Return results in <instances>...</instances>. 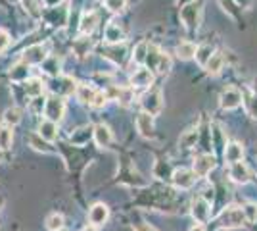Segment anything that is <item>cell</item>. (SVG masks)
<instances>
[{
	"mask_svg": "<svg viewBox=\"0 0 257 231\" xmlns=\"http://www.w3.org/2000/svg\"><path fill=\"white\" fill-rule=\"evenodd\" d=\"M228 176H230V179H232L234 183H247V181H249V168H247L244 162L230 164Z\"/></svg>",
	"mask_w": 257,
	"mask_h": 231,
	"instance_id": "cell-15",
	"label": "cell"
},
{
	"mask_svg": "<svg viewBox=\"0 0 257 231\" xmlns=\"http://www.w3.org/2000/svg\"><path fill=\"white\" fill-rule=\"evenodd\" d=\"M242 210H244L246 221H257V204H253V202H247Z\"/></svg>",
	"mask_w": 257,
	"mask_h": 231,
	"instance_id": "cell-36",
	"label": "cell"
},
{
	"mask_svg": "<svg viewBox=\"0 0 257 231\" xmlns=\"http://www.w3.org/2000/svg\"><path fill=\"white\" fill-rule=\"evenodd\" d=\"M60 231H64V229H60Z\"/></svg>",
	"mask_w": 257,
	"mask_h": 231,
	"instance_id": "cell-46",
	"label": "cell"
},
{
	"mask_svg": "<svg viewBox=\"0 0 257 231\" xmlns=\"http://www.w3.org/2000/svg\"><path fill=\"white\" fill-rule=\"evenodd\" d=\"M46 58H48L46 46H43V44H33V46H29V48L23 52V62H25L27 66H29V64H43Z\"/></svg>",
	"mask_w": 257,
	"mask_h": 231,
	"instance_id": "cell-10",
	"label": "cell"
},
{
	"mask_svg": "<svg viewBox=\"0 0 257 231\" xmlns=\"http://www.w3.org/2000/svg\"><path fill=\"white\" fill-rule=\"evenodd\" d=\"M142 108L146 114H150V116H158L163 108V100H161V93L158 89H154V91H148L144 97H142Z\"/></svg>",
	"mask_w": 257,
	"mask_h": 231,
	"instance_id": "cell-5",
	"label": "cell"
},
{
	"mask_svg": "<svg viewBox=\"0 0 257 231\" xmlns=\"http://www.w3.org/2000/svg\"><path fill=\"white\" fill-rule=\"evenodd\" d=\"M223 64H225V58L221 54H213L209 58V62L205 64V69H207V73H211V75H217L221 69H223Z\"/></svg>",
	"mask_w": 257,
	"mask_h": 231,
	"instance_id": "cell-25",
	"label": "cell"
},
{
	"mask_svg": "<svg viewBox=\"0 0 257 231\" xmlns=\"http://www.w3.org/2000/svg\"><path fill=\"white\" fill-rule=\"evenodd\" d=\"M64 112H65V102L62 97H50L48 100H44V116H46V120L58 123V121L64 118Z\"/></svg>",
	"mask_w": 257,
	"mask_h": 231,
	"instance_id": "cell-4",
	"label": "cell"
},
{
	"mask_svg": "<svg viewBox=\"0 0 257 231\" xmlns=\"http://www.w3.org/2000/svg\"><path fill=\"white\" fill-rule=\"evenodd\" d=\"M43 89H44V85H43V81L41 79H27L25 81V93L29 95V97H41L43 95Z\"/></svg>",
	"mask_w": 257,
	"mask_h": 231,
	"instance_id": "cell-23",
	"label": "cell"
},
{
	"mask_svg": "<svg viewBox=\"0 0 257 231\" xmlns=\"http://www.w3.org/2000/svg\"><path fill=\"white\" fill-rule=\"evenodd\" d=\"M137 129L142 137H154V116L140 112L137 116Z\"/></svg>",
	"mask_w": 257,
	"mask_h": 231,
	"instance_id": "cell-14",
	"label": "cell"
},
{
	"mask_svg": "<svg viewBox=\"0 0 257 231\" xmlns=\"http://www.w3.org/2000/svg\"><path fill=\"white\" fill-rule=\"evenodd\" d=\"M215 168V158L211 154H200L194 162V174L198 177H205Z\"/></svg>",
	"mask_w": 257,
	"mask_h": 231,
	"instance_id": "cell-11",
	"label": "cell"
},
{
	"mask_svg": "<svg viewBox=\"0 0 257 231\" xmlns=\"http://www.w3.org/2000/svg\"><path fill=\"white\" fill-rule=\"evenodd\" d=\"M181 20L188 29H198V25H200V8L194 2H190L188 6H184L181 10Z\"/></svg>",
	"mask_w": 257,
	"mask_h": 231,
	"instance_id": "cell-8",
	"label": "cell"
},
{
	"mask_svg": "<svg viewBox=\"0 0 257 231\" xmlns=\"http://www.w3.org/2000/svg\"><path fill=\"white\" fill-rule=\"evenodd\" d=\"M27 75H29V66L22 62V64H18V66L12 67L10 71V77L14 81H27Z\"/></svg>",
	"mask_w": 257,
	"mask_h": 231,
	"instance_id": "cell-27",
	"label": "cell"
},
{
	"mask_svg": "<svg viewBox=\"0 0 257 231\" xmlns=\"http://www.w3.org/2000/svg\"><path fill=\"white\" fill-rule=\"evenodd\" d=\"M8 46H10V35H8V31L0 29V52H4Z\"/></svg>",
	"mask_w": 257,
	"mask_h": 231,
	"instance_id": "cell-40",
	"label": "cell"
},
{
	"mask_svg": "<svg viewBox=\"0 0 257 231\" xmlns=\"http://www.w3.org/2000/svg\"><path fill=\"white\" fill-rule=\"evenodd\" d=\"M39 135L43 137L44 141H54L56 137H58V123H54L50 120H43L41 121V125H39Z\"/></svg>",
	"mask_w": 257,
	"mask_h": 231,
	"instance_id": "cell-18",
	"label": "cell"
},
{
	"mask_svg": "<svg viewBox=\"0 0 257 231\" xmlns=\"http://www.w3.org/2000/svg\"><path fill=\"white\" fill-rule=\"evenodd\" d=\"M171 179L175 183V187L190 189L194 185V181H196V174H194V170H188V168H177L173 172Z\"/></svg>",
	"mask_w": 257,
	"mask_h": 231,
	"instance_id": "cell-7",
	"label": "cell"
},
{
	"mask_svg": "<svg viewBox=\"0 0 257 231\" xmlns=\"http://www.w3.org/2000/svg\"><path fill=\"white\" fill-rule=\"evenodd\" d=\"M190 212H192V218L198 223H205L211 216V206H209V200L204 197H196L192 200V206H190Z\"/></svg>",
	"mask_w": 257,
	"mask_h": 231,
	"instance_id": "cell-6",
	"label": "cell"
},
{
	"mask_svg": "<svg viewBox=\"0 0 257 231\" xmlns=\"http://www.w3.org/2000/svg\"><path fill=\"white\" fill-rule=\"evenodd\" d=\"M14 143V131L12 127H0V150H8Z\"/></svg>",
	"mask_w": 257,
	"mask_h": 231,
	"instance_id": "cell-28",
	"label": "cell"
},
{
	"mask_svg": "<svg viewBox=\"0 0 257 231\" xmlns=\"http://www.w3.org/2000/svg\"><path fill=\"white\" fill-rule=\"evenodd\" d=\"M22 121V110L20 108H8V110L4 112V123H6V127H14V125H18Z\"/></svg>",
	"mask_w": 257,
	"mask_h": 231,
	"instance_id": "cell-26",
	"label": "cell"
},
{
	"mask_svg": "<svg viewBox=\"0 0 257 231\" xmlns=\"http://www.w3.org/2000/svg\"><path fill=\"white\" fill-rule=\"evenodd\" d=\"M242 156H244V148L240 143H230L226 144L225 148V160L228 164H236V162H242Z\"/></svg>",
	"mask_w": 257,
	"mask_h": 231,
	"instance_id": "cell-19",
	"label": "cell"
},
{
	"mask_svg": "<svg viewBox=\"0 0 257 231\" xmlns=\"http://www.w3.org/2000/svg\"><path fill=\"white\" fill-rule=\"evenodd\" d=\"M198 141V131H186L181 137V146L182 148H192Z\"/></svg>",
	"mask_w": 257,
	"mask_h": 231,
	"instance_id": "cell-34",
	"label": "cell"
},
{
	"mask_svg": "<svg viewBox=\"0 0 257 231\" xmlns=\"http://www.w3.org/2000/svg\"><path fill=\"white\" fill-rule=\"evenodd\" d=\"M148 46H150L148 43L137 44V48H135V54H133L135 62H139V64H144V62H146V58H148Z\"/></svg>",
	"mask_w": 257,
	"mask_h": 231,
	"instance_id": "cell-33",
	"label": "cell"
},
{
	"mask_svg": "<svg viewBox=\"0 0 257 231\" xmlns=\"http://www.w3.org/2000/svg\"><path fill=\"white\" fill-rule=\"evenodd\" d=\"M46 227L50 231H60L64 229V216L62 214H50L48 218H46Z\"/></svg>",
	"mask_w": 257,
	"mask_h": 231,
	"instance_id": "cell-29",
	"label": "cell"
},
{
	"mask_svg": "<svg viewBox=\"0 0 257 231\" xmlns=\"http://www.w3.org/2000/svg\"><path fill=\"white\" fill-rule=\"evenodd\" d=\"M31 146L35 148V150H43V152H52V148H50L48 141H44V139L41 137V135H39V133L31 135Z\"/></svg>",
	"mask_w": 257,
	"mask_h": 231,
	"instance_id": "cell-31",
	"label": "cell"
},
{
	"mask_svg": "<svg viewBox=\"0 0 257 231\" xmlns=\"http://www.w3.org/2000/svg\"><path fill=\"white\" fill-rule=\"evenodd\" d=\"M171 69V58L167 54H161L160 58V64H158V69L156 71H160V73H167Z\"/></svg>",
	"mask_w": 257,
	"mask_h": 231,
	"instance_id": "cell-39",
	"label": "cell"
},
{
	"mask_svg": "<svg viewBox=\"0 0 257 231\" xmlns=\"http://www.w3.org/2000/svg\"><path fill=\"white\" fill-rule=\"evenodd\" d=\"M219 102H221V106L225 108V110H232L236 106H240V102H242V95H240V91L234 87H226L223 93H221V97H219Z\"/></svg>",
	"mask_w": 257,
	"mask_h": 231,
	"instance_id": "cell-9",
	"label": "cell"
},
{
	"mask_svg": "<svg viewBox=\"0 0 257 231\" xmlns=\"http://www.w3.org/2000/svg\"><path fill=\"white\" fill-rule=\"evenodd\" d=\"M77 99L81 100L83 104H88V106H94V108H102L106 104V95L96 91L94 87L90 85H79L77 87Z\"/></svg>",
	"mask_w": 257,
	"mask_h": 231,
	"instance_id": "cell-1",
	"label": "cell"
},
{
	"mask_svg": "<svg viewBox=\"0 0 257 231\" xmlns=\"http://www.w3.org/2000/svg\"><path fill=\"white\" fill-rule=\"evenodd\" d=\"M119 102L123 104V106H128L131 104V100H133V89L128 87H121V91H119Z\"/></svg>",
	"mask_w": 257,
	"mask_h": 231,
	"instance_id": "cell-37",
	"label": "cell"
},
{
	"mask_svg": "<svg viewBox=\"0 0 257 231\" xmlns=\"http://www.w3.org/2000/svg\"><path fill=\"white\" fill-rule=\"evenodd\" d=\"M131 83H133V87H150L152 83H154V71H152L150 67H139L131 75Z\"/></svg>",
	"mask_w": 257,
	"mask_h": 231,
	"instance_id": "cell-12",
	"label": "cell"
},
{
	"mask_svg": "<svg viewBox=\"0 0 257 231\" xmlns=\"http://www.w3.org/2000/svg\"><path fill=\"white\" fill-rule=\"evenodd\" d=\"M50 91L54 93V97H69L71 93H75L77 91V83L71 79V77H65V75H58L54 77L52 81H50Z\"/></svg>",
	"mask_w": 257,
	"mask_h": 231,
	"instance_id": "cell-3",
	"label": "cell"
},
{
	"mask_svg": "<svg viewBox=\"0 0 257 231\" xmlns=\"http://www.w3.org/2000/svg\"><path fill=\"white\" fill-rule=\"evenodd\" d=\"M75 52L79 56H85L86 52H88V48H90V41L88 39H79V41H75Z\"/></svg>",
	"mask_w": 257,
	"mask_h": 231,
	"instance_id": "cell-38",
	"label": "cell"
},
{
	"mask_svg": "<svg viewBox=\"0 0 257 231\" xmlns=\"http://www.w3.org/2000/svg\"><path fill=\"white\" fill-rule=\"evenodd\" d=\"M43 67L46 69V73H50V75H54V77L60 75V60H58L56 56L46 58V60L43 62Z\"/></svg>",
	"mask_w": 257,
	"mask_h": 231,
	"instance_id": "cell-30",
	"label": "cell"
},
{
	"mask_svg": "<svg viewBox=\"0 0 257 231\" xmlns=\"http://www.w3.org/2000/svg\"><path fill=\"white\" fill-rule=\"evenodd\" d=\"M213 46L211 44H202V46H198V50H196V60H198V64L200 66H204L209 62V58L213 56Z\"/></svg>",
	"mask_w": 257,
	"mask_h": 231,
	"instance_id": "cell-21",
	"label": "cell"
},
{
	"mask_svg": "<svg viewBox=\"0 0 257 231\" xmlns=\"http://www.w3.org/2000/svg\"><path fill=\"white\" fill-rule=\"evenodd\" d=\"M60 2H62V0H43V4L44 6H48V8H56Z\"/></svg>",
	"mask_w": 257,
	"mask_h": 231,
	"instance_id": "cell-42",
	"label": "cell"
},
{
	"mask_svg": "<svg viewBox=\"0 0 257 231\" xmlns=\"http://www.w3.org/2000/svg\"><path fill=\"white\" fill-rule=\"evenodd\" d=\"M109 218V208H107L104 202H98L94 204L90 212H88V220H90V225H104Z\"/></svg>",
	"mask_w": 257,
	"mask_h": 231,
	"instance_id": "cell-13",
	"label": "cell"
},
{
	"mask_svg": "<svg viewBox=\"0 0 257 231\" xmlns=\"http://www.w3.org/2000/svg\"><path fill=\"white\" fill-rule=\"evenodd\" d=\"M196 50H198V46L186 41V43H181L177 46V56H179L181 60H190V58L196 56Z\"/></svg>",
	"mask_w": 257,
	"mask_h": 231,
	"instance_id": "cell-22",
	"label": "cell"
},
{
	"mask_svg": "<svg viewBox=\"0 0 257 231\" xmlns=\"http://www.w3.org/2000/svg\"><path fill=\"white\" fill-rule=\"evenodd\" d=\"M81 231H96V225H86V227H83Z\"/></svg>",
	"mask_w": 257,
	"mask_h": 231,
	"instance_id": "cell-44",
	"label": "cell"
},
{
	"mask_svg": "<svg viewBox=\"0 0 257 231\" xmlns=\"http://www.w3.org/2000/svg\"><path fill=\"white\" fill-rule=\"evenodd\" d=\"M107 52H111V54H107V58L109 60H113L115 64H119V62H123V58H125V46L121 44H111L109 48H107Z\"/></svg>",
	"mask_w": 257,
	"mask_h": 231,
	"instance_id": "cell-32",
	"label": "cell"
},
{
	"mask_svg": "<svg viewBox=\"0 0 257 231\" xmlns=\"http://www.w3.org/2000/svg\"><path fill=\"white\" fill-rule=\"evenodd\" d=\"M94 141H96L98 146H107V144L113 141V135H111V129L107 127L106 123H98L94 127V133H92Z\"/></svg>",
	"mask_w": 257,
	"mask_h": 231,
	"instance_id": "cell-16",
	"label": "cell"
},
{
	"mask_svg": "<svg viewBox=\"0 0 257 231\" xmlns=\"http://www.w3.org/2000/svg\"><path fill=\"white\" fill-rule=\"evenodd\" d=\"M92 133H94V127H81V129H77V131L71 135V143L85 144L86 141L92 137Z\"/></svg>",
	"mask_w": 257,
	"mask_h": 231,
	"instance_id": "cell-24",
	"label": "cell"
},
{
	"mask_svg": "<svg viewBox=\"0 0 257 231\" xmlns=\"http://www.w3.org/2000/svg\"><path fill=\"white\" fill-rule=\"evenodd\" d=\"M2 158H4V156H2V150H0V162H2Z\"/></svg>",
	"mask_w": 257,
	"mask_h": 231,
	"instance_id": "cell-45",
	"label": "cell"
},
{
	"mask_svg": "<svg viewBox=\"0 0 257 231\" xmlns=\"http://www.w3.org/2000/svg\"><path fill=\"white\" fill-rule=\"evenodd\" d=\"M96 25H98V16L94 12H86V14H83V18H81L79 29H81L83 35H90L96 29Z\"/></svg>",
	"mask_w": 257,
	"mask_h": 231,
	"instance_id": "cell-20",
	"label": "cell"
},
{
	"mask_svg": "<svg viewBox=\"0 0 257 231\" xmlns=\"http://www.w3.org/2000/svg\"><path fill=\"white\" fill-rule=\"evenodd\" d=\"M135 231H158V229H156V227H152L150 223H140V225L135 227Z\"/></svg>",
	"mask_w": 257,
	"mask_h": 231,
	"instance_id": "cell-41",
	"label": "cell"
},
{
	"mask_svg": "<svg viewBox=\"0 0 257 231\" xmlns=\"http://www.w3.org/2000/svg\"><path fill=\"white\" fill-rule=\"evenodd\" d=\"M104 37H106V41L109 44H119L123 43V39H125V31L121 29V25H117V23H107Z\"/></svg>",
	"mask_w": 257,
	"mask_h": 231,
	"instance_id": "cell-17",
	"label": "cell"
},
{
	"mask_svg": "<svg viewBox=\"0 0 257 231\" xmlns=\"http://www.w3.org/2000/svg\"><path fill=\"white\" fill-rule=\"evenodd\" d=\"M127 6V0H106V8L113 14H119V12L125 10Z\"/></svg>",
	"mask_w": 257,
	"mask_h": 231,
	"instance_id": "cell-35",
	"label": "cell"
},
{
	"mask_svg": "<svg viewBox=\"0 0 257 231\" xmlns=\"http://www.w3.org/2000/svg\"><path fill=\"white\" fill-rule=\"evenodd\" d=\"M244 221H246L244 210L238 208V206H228V208L223 210L221 216H219V225H221V227H226V229L240 227Z\"/></svg>",
	"mask_w": 257,
	"mask_h": 231,
	"instance_id": "cell-2",
	"label": "cell"
},
{
	"mask_svg": "<svg viewBox=\"0 0 257 231\" xmlns=\"http://www.w3.org/2000/svg\"><path fill=\"white\" fill-rule=\"evenodd\" d=\"M190 231H205V227L202 225V223H198V225H194V227H190Z\"/></svg>",
	"mask_w": 257,
	"mask_h": 231,
	"instance_id": "cell-43",
	"label": "cell"
}]
</instances>
